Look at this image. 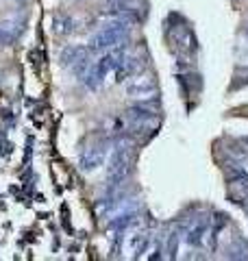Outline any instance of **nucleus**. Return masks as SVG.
Returning <instances> with one entry per match:
<instances>
[{"label":"nucleus","mask_w":248,"mask_h":261,"mask_svg":"<svg viewBox=\"0 0 248 261\" xmlns=\"http://www.w3.org/2000/svg\"><path fill=\"white\" fill-rule=\"evenodd\" d=\"M131 161H133V144H131L129 137H122L113 144L109 170H107V192H109V196H113L115 190L127 181Z\"/></svg>","instance_id":"f03ea898"},{"label":"nucleus","mask_w":248,"mask_h":261,"mask_svg":"<svg viewBox=\"0 0 248 261\" xmlns=\"http://www.w3.org/2000/svg\"><path fill=\"white\" fill-rule=\"evenodd\" d=\"M124 89H127V96L133 98L135 102H155L157 96H159L157 79L146 70L137 72L135 76L124 81Z\"/></svg>","instance_id":"20e7f679"},{"label":"nucleus","mask_w":248,"mask_h":261,"mask_svg":"<svg viewBox=\"0 0 248 261\" xmlns=\"http://www.w3.org/2000/svg\"><path fill=\"white\" fill-rule=\"evenodd\" d=\"M89 48L87 46H65L59 55V63L63 68L74 70L77 74H85V70L89 68Z\"/></svg>","instance_id":"423d86ee"},{"label":"nucleus","mask_w":248,"mask_h":261,"mask_svg":"<svg viewBox=\"0 0 248 261\" xmlns=\"http://www.w3.org/2000/svg\"><path fill=\"white\" fill-rule=\"evenodd\" d=\"M127 118H129L131 128H135V130H153V128L159 126V118H157V113L148 107V102L133 105V107L127 111Z\"/></svg>","instance_id":"0eeeda50"},{"label":"nucleus","mask_w":248,"mask_h":261,"mask_svg":"<svg viewBox=\"0 0 248 261\" xmlns=\"http://www.w3.org/2000/svg\"><path fill=\"white\" fill-rule=\"evenodd\" d=\"M244 142H246V144H248V140H244Z\"/></svg>","instance_id":"9b49d317"},{"label":"nucleus","mask_w":248,"mask_h":261,"mask_svg":"<svg viewBox=\"0 0 248 261\" xmlns=\"http://www.w3.org/2000/svg\"><path fill=\"white\" fill-rule=\"evenodd\" d=\"M24 31V20H5L0 22V46L13 44L15 39L22 35Z\"/></svg>","instance_id":"1a4fd4ad"},{"label":"nucleus","mask_w":248,"mask_h":261,"mask_svg":"<svg viewBox=\"0 0 248 261\" xmlns=\"http://www.w3.org/2000/svg\"><path fill=\"white\" fill-rule=\"evenodd\" d=\"M105 157H107V142L101 140V137H94L89 144H85L81 148V154H79V166L85 170V172H92V170L101 168L105 163Z\"/></svg>","instance_id":"39448f33"},{"label":"nucleus","mask_w":248,"mask_h":261,"mask_svg":"<svg viewBox=\"0 0 248 261\" xmlns=\"http://www.w3.org/2000/svg\"><path fill=\"white\" fill-rule=\"evenodd\" d=\"M142 70H146V65H144V59L142 57H135V55H127L122 59V63L115 68V81L118 83H124L127 79H131V76H135L137 72H142Z\"/></svg>","instance_id":"6e6552de"},{"label":"nucleus","mask_w":248,"mask_h":261,"mask_svg":"<svg viewBox=\"0 0 248 261\" xmlns=\"http://www.w3.org/2000/svg\"><path fill=\"white\" fill-rule=\"evenodd\" d=\"M77 29H79V20L77 18H72V15H57L55 18V33L57 35H61V37H65V35H72V33H77Z\"/></svg>","instance_id":"9d476101"},{"label":"nucleus","mask_w":248,"mask_h":261,"mask_svg":"<svg viewBox=\"0 0 248 261\" xmlns=\"http://www.w3.org/2000/svg\"><path fill=\"white\" fill-rule=\"evenodd\" d=\"M124 57H127V48H124V44H118V46L109 48V50L101 53L98 55V59L94 63H89L85 74L81 76L83 85H85L87 89H92V92L101 89V85L105 83V79L109 76L111 72H115V68L122 63Z\"/></svg>","instance_id":"f257e3e1"},{"label":"nucleus","mask_w":248,"mask_h":261,"mask_svg":"<svg viewBox=\"0 0 248 261\" xmlns=\"http://www.w3.org/2000/svg\"><path fill=\"white\" fill-rule=\"evenodd\" d=\"M129 29H131V22L129 20H122V18H109L101 29H98L92 39H89V53L92 55H101L109 48L122 44L129 35Z\"/></svg>","instance_id":"7ed1b4c3"},{"label":"nucleus","mask_w":248,"mask_h":261,"mask_svg":"<svg viewBox=\"0 0 248 261\" xmlns=\"http://www.w3.org/2000/svg\"><path fill=\"white\" fill-rule=\"evenodd\" d=\"M246 33H248V27H246Z\"/></svg>","instance_id":"f8f14e48"}]
</instances>
